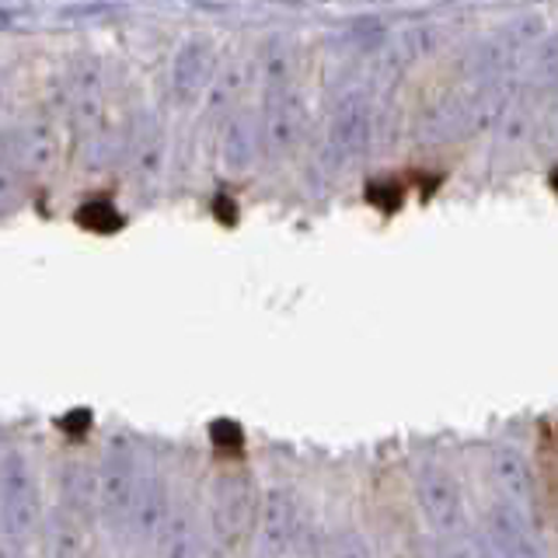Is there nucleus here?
Returning <instances> with one entry per match:
<instances>
[{"instance_id":"1","label":"nucleus","mask_w":558,"mask_h":558,"mask_svg":"<svg viewBox=\"0 0 558 558\" xmlns=\"http://www.w3.org/2000/svg\"><path fill=\"white\" fill-rule=\"evenodd\" d=\"M418 502H423V517L429 527L444 537H453L464 531V496L458 478L450 475L444 464H423L418 468Z\"/></svg>"},{"instance_id":"2","label":"nucleus","mask_w":558,"mask_h":558,"mask_svg":"<svg viewBox=\"0 0 558 558\" xmlns=\"http://www.w3.org/2000/svg\"><path fill=\"white\" fill-rule=\"evenodd\" d=\"M255 517H258V496H255V485L248 475L241 471H231L217 482V493H214V523H217V534L227 541V545H238L252 534L255 527Z\"/></svg>"},{"instance_id":"3","label":"nucleus","mask_w":558,"mask_h":558,"mask_svg":"<svg viewBox=\"0 0 558 558\" xmlns=\"http://www.w3.org/2000/svg\"><path fill=\"white\" fill-rule=\"evenodd\" d=\"M0 520H4V534H28L39 517V499L28 478L25 461H17L14 453L4 458V471H0Z\"/></svg>"},{"instance_id":"4","label":"nucleus","mask_w":558,"mask_h":558,"mask_svg":"<svg viewBox=\"0 0 558 558\" xmlns=\"http://www.w3.org/2000/svg\"><path fill=\"white\" fill-rule=\"evenodd\" d=\"M304 126V105L301 95L283 81L279 74L269 84V98H266V133H269V147L276 154H290L296 147V136Z\"/></svg>"},{"instance_id":"5","label":"nucleus","mask_w":558,"mask_h":558,"mask_svg":"<svg viewBox=\"0 0 558 558\" xmlns=\"http://www.w3.org/2000/svg\"><path fill=\"white\" fill-rule=\"evenodd\" d=\"M488 468H493V485L499 493V502L510 513L527 520L534 496H531V471H527V464H523V458L513 447H496L493 453H488Z\"/></svg>"},{"instance_id":"6","label":"nucleus","mask_w":558,"mask_h":558,"mask_svg":"<svg viewBox=\"0 0 558 558\" xmlns=\"http://www.w3.org/2000/svg\"><path fill=\"white\" fill-rule=\"evenodd\" d=\"M366 140H371V122H366V105L349 95L336 105L331 112V126H328V150L336 161H349L366 150Z\"/></svg>"},{"instance_id":"7","label":"nucleus","mask_w":558,"mask_h":558,"mask_svg":"<svg viewBox=\"0 0 558 558\" xmlns=\"http://www.w3.org/2000/svg\"><path fill=\"white\" fill-rule=\"evenodd\" d=\"M57 154V136L46 122H22L8 133V165L28 174L43 171Z\"/></svg>"},{"instance_id":"8","label":"nucleus","mask_w":558,"mask_h":558,"mask_svg":"<svg viewBox=\"0 0 558 558\" xmlns=\"http://www.w3.org/2000/svg\"><path fill=\"white\" fill-rule=\"evenodd\" d=\"M301 534V510L290 493H269L262 506V541L266 551H287L290 541Z\"/></svg>"},{"instance_id":"9","label":"nucleus","mask_w":558,"mask_h":558,"mask_svg":"<svg viewBox=\"0 0 558 558\" xmlns=\"http://www.w3.org/2000/svg\"><path fill=\"white\" fill-rule=\"evenodd\" d=\"M209 70H214V60H209V49L203 43H192L179 52V60H174V74H171V84H174V95L179 98H196L203 87H206V77Z\"/></svg>"},{"instance_id":"10","label":"nucleus","mask_w":558,"mask_h":558,"mask_svg":"<svg viewBox=\"0 0 558 558\" xmlns=\"http://www.w3.org/2000/svg\"><path fill=\"white\" fill-rule=\"evenodd\" d=\"M255 150H258V136H255L252 119H248V116H238V119L227 122L223 140H220V157H223V165L231 168V171L252 168Z\"/></svg>"},{"instance_id":"11","label":"nucleus","mask_w":558,"mask_h":558,"mask_svg":"<svg viewBox=\"0 0 558 558\" xmlns=\"http://www.w3.org/2000/svg\"><path fill=\"white\" fill-rule=\"evenodd\" d=\"M74 220L84 227V231H95V234H112L122 227V214L109 199H87L74 214Z\"/></svg>"},{"instance_id":"12","label":"nucleus","mask_w":558,"mask_h":558,"mask_svg":"<svg viewBox=\"0 0 558 558\" xmlns=\"http://www.w3.org/2000/svg\"><path fill=\"white\" fill-rule=\"evenodd\" d=\"M531 77L534 84L541 87H558V35L555 39H548L545 46H541L534 52V60H531Z\"/></svg>"},{"instance_id":"13","label":"nucleus","mask_w":558,"mask_h":558,"mask_svg":"<svg viewBox=\"0 0 558 558\" xmlns=\"http://www.w3.org/2000/svg\"><path fill=\"white\" fill-rule=\"evenodd\" d=\"M209 440H214V447L223 453H238L244 447V433L234 418H217V423L209 426Z\"/></svg>"},{"instance_id":"14","label":"nucleus","mask_w":558,"mask_h":558,"mask_svg":"<svg viewBox=\"0 0 558 558\" xmlns=\"http://www.w3.org/2000/svg\"><path fill=\"white\" fill-rule=\"evenodd\" d=\"M366 199L380 209H395L401 203V189L398 185H388V182H371L366 185Z\"/></svg>"},{"instance_id":"15","label":"nucleus","mask_w":558,"mask_h":558,"mask_svg":"<svg viewBox=\"0 0 558 558\" xmlns=\"http://www.w3.org/2000/svg\"><path fill=\"white\" fill-rule=\"evenodd\" d=\"M87 423H92V412H70V415H63L60 418V429H66V433H84L87 429Z\"/></svg>"},{"instance_id":"16","label":"nucleus","mask_w":558,"mask_h":558,"mask_svg":"<svg viewBox=\"0 0 558 558\" xmlns=\"http://www.w3.org/2000/svg\"><path fill=\"white\" fill-rule=\"evenodd\" d=\"M214 214L227 223V227H234L238 223V209L231 206V199L227 196H217V206H214Z\"/></svg>"},{"instance_id":"17","label":"nucleus","mask_w":558,"mask_h":558,"mask_svg":"<svg viewBox=\"0 0 558 558\" xmlns=\"http://www.w3.org/2000/svg\"><path fill=\"white\" fill-rule=\"evenodd\" d=\"M545 130H548V136L558 140V98L551 101V109H548V116H545Z\"/></svg>"},{"instance_id":"18","label":"nucleus","mask_w":558,"mask_h":558,"mask_svg":"<svg viewBox=\"0 0 558 558\" xmlns=\"http://www.w3.org/2000/svg\"><path fill=\"white\" fill-rule=\"evenodd\" d=\"M551 189H555V192H558V168H555V171H551Z\"/></svg>"}]
</instances>
